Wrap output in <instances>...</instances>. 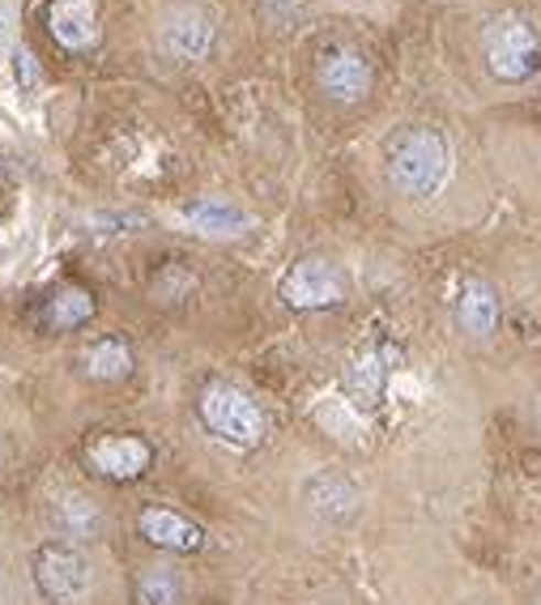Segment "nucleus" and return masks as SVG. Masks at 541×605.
<instances>
[{"label":"nucleus","instance_id":"nucleus-7","mask_svg":"<svg viewBox=\"0 0 541 605\" xmlns=\"http://www.w3.org/2000/svg\"><path fill=\"white\" fill-rule=\"evenodd\" d=\"M162 47L175 61H205L214 47V18L196 4H175L162 18Z\"/></svg>","mask_w":541,"mask_h":605},{"label":"nucleus","instance_id":"nucleus-4","mask_svg":"<svg viewBox=\"0 0 541 605\" xmlns=\"http://www.w3.org/2000/svg\"><path fill=\"white\" fill-rule=\"evenodd\" d=\"M86 554L68 542H47L34 550V584L52 605H77L86 593Z\"/></svg>","mask_w":541,"mask_h":605},{"label":"nucleus","instance_id":"nucleus-18","mask_svg":"<svg viewBox=\"0 0 541 605\" xmlns=\"http://www.w3.org/2000/svg\"><path fill=\"white\" fill-rule=\"evenodd\" d=\"M184 602V580L175 568H145L137 575V605H180Z\"/></svg>","mask_w":541,"mask_h":605},{"label":"nucleus","instance_id":"nucleus-19","mask_svg":"<svg viewBox=\"0 0 541 605\" xmlns=\"http://www.w3.org/2000/svg\"><path fill=\"white\" fill-rule=\"evenodd\" d=\"M13 61H18V82H26V90H34V64H31V56H26V52H18Z\"/></svg>","mask_w":541,"mask_h":605},{"label":"nucleus","instance_id":"nucleus-17","mask_svg":"<svg viewBox=\"0 0 541 605\" xmlns=\"http://www.w3.org/2000/svg\"><path fill=\"white\" fill-rule=\"evenodd\" d=\"M90 316H95V294H90V290L68 287V290L52 294V299L43 303V324H47V328H56V333L82 328Z\"/></svg>","mask_w":541,"mask_h":605},{"label":"nucleus","instance_id":"nucleus-13","mask_svg":"<svg viewBox=\"0 0 541 605\" xmlns=\"http://www.w3.org/2000/svg\"><path fill=\"white\" fill-rule=\"evenodd\" d=\"M184 218H188L201 235H244L252 218L239 209V205H230L223 196H201V201H188L184 205Z\"/></svg>","mask_w":541,"mask_h":605},{"label":"nucleus","instance_id":"nucleus-11","mask_svg":"<svg viewBox=\"0 0 541 605\" xmlns=\"http://www.w3.org/2000/svg\"><path fill=\"white\" fill-rule=\"evenodd\" d=\"M137 529H141V538L150 545L175 550V554H196V550L205 545V529L192 525L188 516H180V511L171 508H145L137 516Z\"/></svg>","mask_w":541,"mask_h":605},{"label":"nucleus","instance_id":"nucleus-12","mask_svg":"<svg viewBox=\"0 0 541 605\" xmlns=\"http://www.w3.org/2000/svg\"><path fill=\"white\" fill-rule=\"evenodd\" d=\"M392 363H397L392 350H367L354 358L350 371H346V388H350V397L358 406H376V401H380Z\"/></svg>","mask_w":541,"mask_h":605},{"label":"nucleus","instance_id":"nucleus-6","mask_svg":"<svg viewBox=\"0 0 541 605\" xmlns=\"http://www.w3.org/2000/svg\"><path fill=\"white\" fill-rule=\"evenodd\" d=\"M316 82L333 102H363L371 95V64L358 47H324L316 64Z\"/></svg>","mask_w":541,"mask_h":605},{"label":"nucleus","instance_id":"nucleus-1","mask_svg":"<svg viewBox=\"0 0 541 605\" xmlns=\"http://www.w3.org/2000/svg\"><path fill=\"white\" fill-rule=\"evenodd\" d=\"M383 171H388V184L401 196H414V201L435 196L447 184V171H452L447 137L431 125L397 128L383 141Z\"/></svg>","mask_w":541,"mask_h":605},{"label":"nucleus","instance_id":"nucleus-3","mask_svg":"<svg viewBox=\"0 0 541 605\" xmlns=\"http://www.w3.org/2000/svg\"><path fill=\"white\" fill-rule=\"evenodd\" d=\"M201 422L209 426V435H218L230 447H260L269 435V422L260 414L252 397L235 383H209L201 392Z\"/></svg>","mask_w":541,"mask_h":605},{"label":"nucleus","instance_id":"nucleus-10","mask_svg":"<svg viewBox=\"0 0 541 605\" xmlns=\"http://www.w3.org/2000/svg\"><path fill=\"white\" fill-rule=\"evenodd\" d=\"M47 31L68 52H86L98 43V4L95 0H52Z\"/></svg>","mask_w":541,"mask_h":605},{"label":"nucleus","instance_id":"nucleus-14","mask_svg":"<svg viewBox=\"0 0 541 605\" xmlns=\"http://www.w3.org/2000/svg\"><path fill=\"white\" fill-rule=\"evenodd\" d=\"M52 525H56V533H61L64 542H90L98 538V529H102V516L98 508L86 499V495H61L56 504H52Z\"/></svg>","mask_w":541,"mask_h":605},{"label":"nucleus","instance_id":"nucleus-5","mask_svg":"<svg viewBox=\"0 0 541 605\" xmlns=\"http://www.w3.org/2000/svg\"><path fill=\"white\" fill-rule=\"evenodd\" d=\"M282 299L294 312H324V307L346 303V278L337 264L307 256V260L290 264V273L282 278Z\"/></svg>","mask_w":541,"mask_h":605},{"label":"nucleus","instance_id":"nucleus-16","mask_svg":"<svg viewBox=\"0 0 541 605\" xmlns=\"http://www.w3.org/2000/svg\"><path fill=\"white\" fill-rule=\"evenodd\" d=\"M82 367L90 380H125V376H132V350H128L125 337H102L82 354Z\"/></svg>","mask_w":541,"mask_h":605},{"label":"nucleus","instance_id":"nucleus-8","mask_svg":"<svg viewBox=\"0 0 541 605\" xmlns=\"http://www.w3.org/2000/svg\"><path fill=\"white\" fill-rule=\"evenodd\" d=\"M90 465H95L102 478L111 482H132L141 478L150 465H154V447L145 444L141 435H102L90 444Z\"/></svg>","mask_w":541,"mask_h":605},{"label":"nucleus","instance_id":"nucleus-9","mask_svg":"<svg viewBox=\"0 0 541 605\" xmlns=\"http://www.w3.org/2000/svg\"><path fill=\"white\" fill-rule=\"evenodd\" d=\"M499 316H504L499 290L490 287L486 278H465L461 290H456V328L465 337H474V342H486V337H495Z\"/></svg>","mask_w":541,"mask_h":605},{"label":"nucleus","instance_id":"nucleus-2","mask_svg":"<svg viewBox=\"0 0 541 605\" xmlns=\"http://www.w3.org/2000/svg\"><path fill=\"white\" fill-rule=\"evenodd\" d=\"M482 61L499 86H524L541 73V34L529 18L504 13L482 31Z\"/></svg>","mask_w":541,"mask_h":605},{"label":"nucleus","instance_id":"nucleus-15","mask_svg":"<svg viewBox=\"0 0 541 605\" xmlns=\"http://www.w3.org/2000/svg\"><path fill=\"white\" fill-rule=\"evenodd\" d=\"M307 504L324 520H346V516L358 511V490L337 474H320V478L307 482Z\"/></svg>","mask_w":541,"mask_h":605}]
</instances>
